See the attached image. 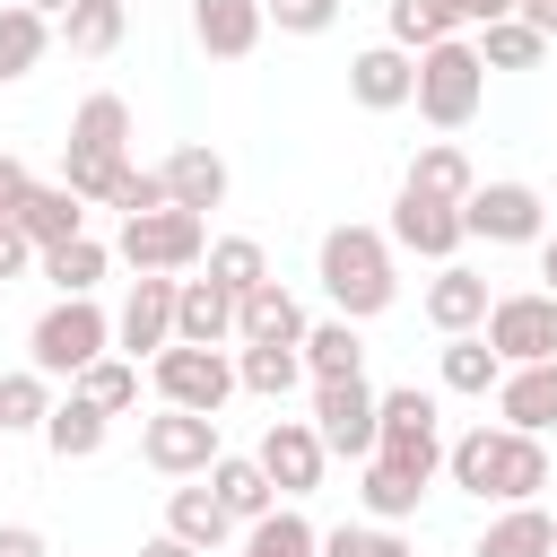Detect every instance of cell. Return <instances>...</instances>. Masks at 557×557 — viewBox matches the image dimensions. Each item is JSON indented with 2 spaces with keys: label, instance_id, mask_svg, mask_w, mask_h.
<instances>
[{
  "label": "cell",
  "instance_id": "obj_1",
  "mask_svg": "<svg viewBox=\"0 0 557 557\" xmlns=\"http://www.w3.org/2000/svg\"><path fill=\"white\" fill-rule=\"evenodd\" d=\"M444 470L479 505H531L548 487V444L522 426H470L461 444H444Z\"/></svg>",
  "mask_w": 557,
  "mask_h": 557
},
{
  "label": "cell",
  "instance_id": "obj_19",
  "mask_svg": "<svg viewBox=\"0 0 557 557\" xmlns=\"http://www.w3.org/2000/svg\"><path fill=\"white\" fill-rule=\"evenodd\" d=\"M174 339L183 348H226L235 339V296L218 278H174Z\"/></svg>",
  "mask_w": 557,
  "mask_h": 557
},
{
  "label": "cell",
  "instance_id": "obj_32",
  "mask_svg": "<svg viewBox=\"0 0 557 557\" xmlns=\"http://www.w3.org/2000/svg\"><path fill=\"white\" fill-rule=\"evenodd\" d=\"M35 261H44V278H52L61 296H96V278H104V261H113V252H104L96 235H70V244H44Z\"/></svg>",
  "mask_w": 557,
  "mask_h": 557
},
{
  "label": "cell",
  "instance_id": "obj_33",
  "mask_svg": "<svg viewBox=\"0 0 557 557\" xmlns=\"http://www.w3.org/2000/svg\"><path fill=\"white\" fill-rule=\"evenodd\" d=\"M496 374H505V357H496L479 331H453V339H444V392L487 400V392H496Z\"/></svg>",
  "mask_w": 557,
  "mask_h": 557
},
{
  "label": "cell",
  "instance_id": "obj_30",
  "mask_svg": "<svg viewBox=\"0 0 557 557\" xmlns=\"http://www.w3.org/2000/svg\"><path fill=\"white\" fill-rule=\"evenodd\" d=\"M165 531H174V540H191V548L209 557V548H226L235 513H226V505H218L209 487H174V496H165Z\"/></svg>",
  "mask_w": 557,
  "mask_h": 557
},
{
  "label": "cell",
  "instance_id": "obj_17",
  "mask_svg": "<svg viewBox=\"0 0 557 557\" xmlns=\"http://www.w3.org/2000/svg\"><path fill=\"white\" fill-rule=\"evenodd\" d=\"M296 339H305V305L278 278H261L252 296H235V348H296Z\"/></svg>",
  "mask_w": 557,
  "mask_h": 557
},
{
  "label": "cell",
  "instance_id": "obj_22",
  "mask_svg": "<svg viewBox=\"0 0 557 557\" xmlns=\"http://www.w3.org/2000/svg\"><path fill=\"white\" fill-rule=\"evenodd\" d=\"M157 183H165V200H174V209H200V218H209V209L226 200V157H218V148H200V139H183V148L157 165Z\"/></svg>",
  "mask_w": 557,
  "mask_h": 557
},
{
  "label": "cell",
  "instance_id": "obj_14",
  "mask_svg": "<svg viewBox=\"0 0 557 557\" xmlns=\"http://www.w3.org/2000/svg\"><path fill=\"white\" fill-rule=\"evenodd\" d=\"M252 461H261V479H270L278 496H313L331 453H322L313 418H270V435H261V453H252Z\"/></svg>",
  "mask_w": 557,
  "mask_h": 557
},
{
  "label": "cell",
  "instance_id": "obj_45",
  "mask_svg": "<svg viewBox=\"0 0 557 557\" xmlns=\"http://www.w3.org/2000/svg\"><path fill=\"white\" fill-rule=\"evenodd\" d=\"M26 261H35V244H26V226H17V218H0V278H17Z\"/></svg>",
  "mask_w": 557,
  "mask_h": 557
},
{
  "label": "cell",
  "instance_id": "obj_52",
  "mask_svg": "<svg viewBox=\"0 0 557 557\" xmlns=\"http://www.w3.org/2000/svg\"><path fill=\"white\" fill-rule=\"evenodd\" d=\"M26 9H35V17H61V9H70V0H26Z\"/></svg>",
  "mask_w": 557,
  "mask_h": 557
},
{
  "label": "cell",
  "instance_id": "obj_49",
  "mask_svg": "<svg viewBox=\"0 0 557 557\" xmlns=\"http://www.w3.org/2000/svg\"><path fill=\"white\" fill-rule=\"evenodd\" d=\"M513 17H522V26H540V35H557V0H513Z\"/></svg>",
  "mask_w": 557,
  "mask_h": 557
},
{
  "label": "cell",
  "instance_id": "obj_9",
  "mask_svg": "<svg viewBox=\"0 0 557 557\" xmlns=\"http://www.w3.org/2000/svg\"><path fill=\"white\" fill-rule=\"evenodd\" d=\"M479 339H487L505 366H540V357H557V296H548V287L496 296L487 322H479Z\"/></svg>",
  "mask_w": 557,
  "mask_h": 557
},
{
  "label": "cell",
  "instance_id": "obj_46",
  "mask_svg": "<svg viewBox=\"0 0 557 557\" xmlns=\"http://www.w3.org/2000/svg\"><path fill=\"white\" fill-rule=\"evenodd\" d=\"M26 191H35V174H26V157H0V218H9V209H17Z\"/></svg>",
  "mask_w": 557,
  "mask_h": 557
},
{
  "label": "cell",
  "instance_id": "obj_16",
  "mask_svg": "<svg viewBox=\"0 0 557 557\" xmlns=\"http://www.w3.org/2000/svg\"><path fill=\"white\" fill-rule=\"evenodd\" d=\"M348 96H357L366 113H400V104L418 96V52H400V44H366V52L348 61Z\"/></svg>",
  "mask_w": 557,
  "mask_h": 557
},
{
  "label": "cell",
  "instance_id": "obj_35",
  "mask_svg": "<svg viewBox=\"0 0 557 557\" xmlns=\"http://www.w3.org/2000/svg\"><path fill=\"white\" fill-rule=\"evenodd\" d=\"M70 392H87L104 418H122V409H139V357H96L70 374Z\"/></svg>",
  "mask_w": 557,
  "mask_h": 557
},
{
  "label": "cell",
  "instance_id": "obj_13",
  "mask_svg": "<svg viewBox=\"0 0 557 557\" xmlns=\"http://www.w3.org/2000/svg\"><path fill=\"white\" fill-rule=\"evenodd\" d=\"M139 461L165 470V479H200V470L218 461V418H200V409H157V418L139 426Z\"/></svg>",
  "mask_w": 557,
  "mask_h": 557
},
{
  "label": "cell",
  "instance_id": "obj_50",
  "mask_svg": "<svg viewBox=\"0 0 557 557\" xmlns=\"http://www.w3.org/2000/svg\"><path fill=\"white\" fill-rule=\"evenodd\" d=\"M139 557H200L191 540H174V531H157V540H139Z\"/></svg>",
  "mask_w": 557,
  "mask_h": 557
},
{
  "label": "cell",
  "instance_id": "obj_7",
  "mask_svg": "<svg viewBox=\"0 0 557 557\" xmlns=\"http://www.w3.org/2000/svg\"><path fill=\"white\" fill-rule=\"evenodd\" d=\"M113 252H122L131 270H165V278H174V270H191V261L209 252V218H200V209H174V200H165V209H139V218H122V244H113Z\"/></svg>",
  "mask_w": 557,
  "mask_h": 557
},
{
  "label": "cell",
  "instance_id": "obj_10",
  "mask_svg": "<svg viewBox=\"0 0 557 557\" xmlns=\"http://www.w3.org/2000/svg\"><path fill=\"white\" fill-rule=\"evenodd\" d=\"M461 235H479V244H540L548 235V200L531 183H470Z\"/></svg>",
  "mask_w": 557,
  "mask_h": 557
},
{
  "label": "cell",
  "instance_id": "obj_31",
  "mask_svg": "<svg viewBox=\"0 0 557 557\" xmlns=\"http://www.w3.org/2000/svg\"><path fill=\"white\" fill-rule=\"evenodd\" d=\"M44 52H52V17H35L26 0H9V9H0V87L26 78Z\"/></svg>",
  "mask_w": 557,
  "mask_h": 557
},
{
  "label": "cell",
  "instance_id": "obj_44",
  "mask_svg": "<svg viewBox=\"0 0 557 557\" xmlns=\"http://www.w3.org/2000/svg\"><path fill=\"white\" fill-rule=\"evenodd\" d=\"M278 17V35H331L339 26V0H261Z\"/></svg>",
  "mask_w": 557,
  "mask_h": 557
},
{
  "label": "cell",
  "instance_id": "obj_20",
  "mask_svg": "<svg viewBox=\"0 0 557 557\" xmlns=\"http://www.w3.org/2000/svg\"><path fill=\"white\" fill-rule=\"evenodd\" d=\"M261 26H270L261 0H191V35H200L209 61H244L261 44Z\"/></svg>",
  "mask_w": 557,
  "mask_h": 557
},
{
  "label": "cell",
  "instance_id": "obj_8",
  "mask_svg": "<svg viewBox=\"0 0 557 557\" xmlns=\"http://www.w3.org/2000/svg\"><path fill=\"white\" fill-rule=\"evenodd\" d=\"M148 366H157V400H165V409H200V418H218L226 392H235L226 348H183V339H165Z\"/></svg>",
  "mask_w": 557,
  "mask_h": 557
},
{
  "label": "cell",
  "instance_id": "obj_48",
  "mask_svg": "<svg viewBox=\"0 0 557 557\" xmlns=\"http://www.w3.org/2000/svg\"><path fill=\"white\" fill-rule=\"evenodd\" d=\"M496 17H513V0H461V26H496Z\"/></svg>",
  "mask_w": 557,
  "mask_h": 557
},
{
  "label": "cell",
  "instance_id": "obj_29",
  "mask_svg": "<svg viewBox=\"0 0 557 557\" xmlns=\"http://www.w3.org/2000/svg\"><path fill=\"white\" fill-rule=\"evenodd\" d=\"M357 496H366V513H374V522H409V513H418V496H426V479H418V470H400V461H383V453H366Z\"/></svg>",
  "mask_w": 557,
  "mask_h": 557
},
{
  "label": "cell",
  "instance_id": "obj_3",
  "mask_svg": "<svg viewBox=\"0 0 557 557\" xmlns=\"http://www.w3.org/2000/svg\"><path fill=\"white\" fill-rule=\"evenodd\" d=\"M122 165H131V104H122V96H87V104L70 113V148H61V183H70L78 200H104Z\"/></svg>",
  "mask_w": 557,
  "mask_h": 557
},
{
  "label": "cell",
  "instance_id": "obj_37",
  "mask_svg": "<svg viewBox=\"0 0 557 557\" xmlns=\"http://www.w3.org/2000/svg\"><path fill=\"white\" fill-rule=\"evenodd\" d=\"M296 383H305V357H296V348H244V357H235V392L287 400Z\"/></svg>",
  "mask_w": 557,
  "mask_h": 557
},
{
  "label": "cell",
  "instance_id": "obj_21",
  "mask_svg": "<svg viewBox=\"0 0 557 557\" xmlns=\"http://www.w3.org/2000/svg\"><path fill=\"white\" fill-rule=\"evenodd\" d=\"M496 409H505V426L548 435V426H557V357H540V366H505V374H496Z\"/></svg>",
  "mask_w": 557,
  "mask_h": 557
},
{
  "label": "cell",
  "instance_id": "obj_51",
  "mask_svg": "<svg viewBox=\"0 0 557 557\" xmlns=\"http://www.w3.org/2000/svg\"><path fill=\"white\" fill-rule=\"evenodd\" d=\"M540 278H548V296H557V235H540Z\"/></svg>",
  "mask_w": 557,
  "mask_h": 557
},
{
  "label": "cell",
  "instance_id": "obj_4",
  "mask_svg": "<svg viewBox=\"0 0 557 557\" xmlns=\"http://www.w3.org/2000/svg\"><path fill=\"white\" fill-rule=\"evenodd\" d=\"M104 348H113V313H104L96 296H61V305H44L35 331H26V366H35V374H78V366H96Z\"/></svg>",
  "mask_w": 557,
  "mask_h": 557
},
{
  "label": "cell",
  "instance_id": "obj_5",
  "mask_svg": "<svg viewBox=\"0 0 557 557\" xmlns=\"http://www.w3.org/2000/svg\"><path fill=\"white\" fill-rule=\"evenodd\" d=\"M479 96H487V61H479V44L444 35V44L418 52V96H409V104H418L435 131H461V122L479 113Z\"/></svg>",
  "mask_w": 557,
  "mask_h": 557
},
{
  "label": "cell",
  "instance_id": "obj_27",
  "mask_svg": "<svg viewBox=\"0 0 557 557\" xmlns=\"http://www.w3.org/2000/svg\"><path fill=\"white\" fill-rule=\"evenodd\" d=\"M296 357H305V374H313V383H331V374H366V339H357V322H348V313L305 322Z\"/></svg>",
  "mask_w": 557,
  "mask_h": 557
},
{
  "label": "cell",
  "instance_id": "obj_25",
  "mask_svg": "<svg viewBox=\"0 0 557 557\" xmlns=\"http://www.w3.org/2000/svg\"><path fill=\"white\" fill-rule=\"evenodd\" d=\"M104 426H113V418H104L87 392H70V400L44 409V444H52V461H96V453H104Z\"/></svg>",
  "mask_w": 557,
  "mask_h": 557
},
{
  "label": "cell",
  "instance_id": "obj_15",
  "mask_svg": "<svg viewBox=\"0 0 557 557\" xmlns=\"http://www.w3.org/2000/svg\"><path fill=\"white\" fill-rule=\"evenodd\" d=\"M165 339H174V278H165V270H139L131 296H122V313H113V348L157 357Z\"/></svg>",
  "mask_w": 557,
  "mask_h": 557
},
{
  "label": "cell",
  "instance_id": "obj_39",
  "mask_svg": "<svg viewBox=\"0 0 557 557\" xmlns=\"http://www.w3.org/2000/svg\"><path fill=\"white\" fill-rule=\"evenodd\" d=\"M540 52H548V35H540V26H522V17L479 26V61H487V70H540Z\"/></svg>",
  "mask_w": 557,
  "mask_h": 557
},
{
  "label": "cell",
  "instance_id": "obj_6",
  "mask_svg": "<svg viewBox=\"0 0 557 557\" xmlns=\"http://www.w3.org/2000/svg\"><path fill=\"white\" fill-rule=\"evenodd\" d=\"M374 453L400 461V470H418V479H435V470H444V418H435V392H418V383L374 392Z\"/></svg>",
  "mask_w": 557,
  "mask_h": 557
},
{
  "label": "cell",
  "instance_id": "obj_38",
  "mask_svg": "<svg viewBox=\"0 0 557 557\" xmlns=\"http://www.w3.org/2000/svg\"><path fill=\"white\" fill-rule=\"evenodd\" d=\"M322 548V531L296 513V505H270L261 522H252V540H244V557H313Z\"/></svg>",
  "mask_w": 557,
  "mask_h": 557
},
{
  "label": "cell",
  "instance_id": "obj_12",
  "mask_svg": "<svg viewBox=\"0 0 557 557\" xmlns=\"http://www.w3.org/2000/svg\"><path fill=\"white\" fill-rule=\"evenodd\" d=\"M313 435H322V453L366 461V453H374V383H366V374L313 383Z\"/></svg>",
  "mask_w": 557,
  "mask_h": 557
},
{
  "label": "cell",
  "instance_id": "obj_24",
  "mask_svg": "<svg viewBox=\"0 0 557 557\" xmlns=\"http://www.w3.org/2000/svg\"><path fill=\"white\" fill-rule=\"evenodd\" d=\"M17 226H26V244L44 252V244H70V235H87V200L70 191V183H35L17 209H9Z\"/></svg>",
  "mask_w": 557,
  "mask_h": 557
},
{
  "label": "cell",
  "instance_id": "obj_41",
  "mask_svg": "<svg viewBox=\"0 0 557 557\" xmlns=\"http://www.w3.org/2000/svg\"><path fill=\"white\" fill-rule=\"evenodd\" d=\"M209 278H218L226 296H252V287L270 278V252H261L252 235H218V244H209Z\"/></svg>",
  "mask_w": 557,
  "mask_h": 557
},
{
  "label": "cell",
  "instance_id": "obj_26",
  "mask_svg": "<svg viewBox=\"0 0 557 557\" xmlns=\"http://www.w3.org/2000/svg\"><path fill=\"white\" fill-rule=\"evenodd\" d=\"M200 479H209V496H218V505H226L235 522H261V513L278 505V487L261 479V461H252V453H218V461H209Z\"/></svg>",
  "mask_w": 557,
  "mask_h": 557
},
{
  "label": "cell",
  "instance_id": "obj_28",
  "mask_svg": "<svg viewBox=\"0 0 557 557\" xmlns=\"http://www.w3.org/2000/svg\"><path fill=\"white\" fill-rule=\"evenodd\" d=\"M52 26H61V44H70L78 61H104V52L122 44V26H131V0H70Z\"/></svg>",
  "mask_w": 557,
  "mask_h": 557
},
{
  "label": "cell",
  "instance_id": "obj_36",
  "mask_svg": "<svg viewBox=\"0 0 557 557\" xmlns=\"http://www.w3.org/2000/svg\"><path fill=\"white\" fill-rule=\"evenodd\" d=\"M444 35H461V0H392V44L400 52H426Z\"/></svg>",
  "mask_w": 557,
  "mask_h": 557
},
{
  "label": "cell",
  "instance_id": "obj_23",
  "mask_svg": "<svg viewBox=\"0 0 557 557\" xmlns=\"http://www.w3.org/2000/svg\"><path fill=\"white\" fill-rule=\"evenodd\" d=\"M470 557H557V513L531 496V505H505L487 531H479V548Z\"/></svg>",
  "mask_w": 557,
  "mask_h": 557
},
{
  "label": "cell",
  "instance_id": "obj_11",
  "mask_svg": "<svg viewBox=\"0 0 557 557\" xmlns=\"http://www.w3.org/2000/svg\"><path fill=\"white\" fill-rule=\"evenodd\" d=\"M392 252H418V261H453L470 235H461V200H435V191H418V183H400V200H392Z\"/></svg>",
  "mask_w": 557,
  "mask_h": 557
},
{
  "label": "cell",
  "instance_id": "obj_42",
  "mask_svg": "<svg viewBox=\"0 0 557 557\" xmlns=\"http://www.w3.org/2000/svg\"><path fill=\"white\" fill-rule=\"evenodd\" d=\"M313 557H409V540H400V522H339V531H322Z\"/></svg>",
  "mask_w": 557,
  "mask_h": 557
},
{
  "label": "cell",
  "instance_id": "obj_2",
  "mask_svg": "<svg viewBox=\"0 0 557 557\" xmlns=\"http://www.w3.org/2000/svg\"><path fill=\"white\" fill-rule=\"evenodd\" d=\"M313 278H322V296H331L348 322H374V313L400 296V278H392V235H383V226H331L322 252H313Z\"/></svg>",
  "mask_w": 557,
  "mask_h": 557
},
{
  "label": "cell",
  "instance_id": "obj_34",
  "mask_svg": "<svg viewBox=\"0 0 557 557\" xmlns=\"http://www.w3.org/2000/svg\"><path fill=\"white\" fill-rule=\"evenodd\" d=\"M44 409H52V374L9 366L0 374V435H44Z\"/></svg>",
  "mask_w": 557,
  "mask_h": 557
},
{
  "label": "cell",
  "instance_id": "obj_47",
  "mask_svg": "<svg viewBox=\"0 0 557 557\" xmlns=\"http://www.w3.org/2000/svg\"><path fill=\"white\" fill-rule=\"evenodd\" d=\"M0 557H52L35 522H0Z\"/></svg>",
  "mask_w": 557,
  "mask_h": 557
},
{
  "label": "cell",
  "instance_id": "obj_18",
  "mask_svg": "<svg viewBox=\"0 0 557 557\" xmlns=\"http://www.w3.org/2000/svg\"><path fill=\"white\" fill-rule=\"evenodd\" d=\"M487 305H496V296H487V278H479L470 261H435V278H426V322H435L444 339H453V331H479Z\"/></svg>",
  "mask_w": 557,
  "mask_h": 557
},
{
  "label": "cell",
  "instance_id": "obj_40",
  "mask_svg": "<svg viewBox=\"0 0 557 557\" xmlns=\"http://www.w3.org/2000/svg\"><path fill=\"white\" fill-rule=\"evenodd\" d=\"M409 183H418V191H435V200H470V183H479V174H470V157H461L453 139H426V148H418V165H409Z\"/></svg>",
  "mask_w": 557,
  "mask_h": 557
},
{
  "label": "cell",
  "instance_id": "obj_43",
  "mask_svg": "<svg viewBox=\"0 0 557 557\" xmlns=\"http://www.w3.org/2000/svg\"><path fill=\"white\" fill-rule=\"evenodd\" d=\"M104 209H122V218H139V209H165V183H157L148 165H122V174H113V191H104Z\"/></svg>",
  "mask_w": 557,
  "mask_h": 557
}]
</instances>
